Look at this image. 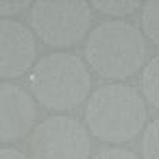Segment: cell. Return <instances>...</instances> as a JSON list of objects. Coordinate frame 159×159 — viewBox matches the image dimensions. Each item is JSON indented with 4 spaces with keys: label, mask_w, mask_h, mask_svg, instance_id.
I'll return each instance as SVG.
<instances>
[{
    "label": "cell",
    "mask_w": 159,
    "mask_h": 159,
    "mask_svg": "<svg viewBox=\"0 0 159 159\" xmlns=\"http://www.w3.org/2000/svg\"><path fill=\"white\" fill-rule=\"evenodd\" d=\"M27 147L31 159H89L91 140L76 118L52 116L33 129Z\"/></svg>",
    "instance_id": "cell-5"
},
{
    "label": "cell",
    "mask_w": 159,
    "mask_h": 159,
    "mask_svg": "<svg viewBox=\"0 0 159 159\" xmlns=\"http://www.w3.org/2000/svg\"><path fill=\"white\" fill-rule=\"evenodd\" d=\"M0 159H30L22 151L12 147H3L0 150Z\"/></svg>",
    "instance_id": "cell-14"
},
{
    "label": "cell",
    "mask_w": 159,
    "mask_h": 159,
    "mask_svg": "<svg viewBox=\"0 0 159 159\" xmlns=\"http://www.w3.org/2000/svg\"><path fill=\"white\" fill-rule=\"evenodd\" d=\"M89 66L113 80L131 78L143 67L147 42L140 29L126 20H107L90 31L84 46Z\"/></svg>",
    "instance_id": "cell-2"
},
{
    "label": "cell",
    "mask_w": 159,
    "mask_h": 159,
    "mask_svg": "<svg viewBox=\"0 0 159 159\" xmlns=\"http://www.w3.org/2000/svg\"><path fill=\"white\" fill-rule=\"evenodd\" d=\"M37 41L27 26L11 18L0 20V76L15 79L22 76L34 64Z\"/></svg>",
    "instance_id": "cell-6"
},
{
    "label": "cell",
    "mask_w": 159,
    "mask_h": 159,
    "mask_svg": "<svg viewBox=\"0 0 159 159\" xmlns=\"http://www.w3.org/2000/svg\"><path fill=\"white\" fill-rule=\"evenodd\" d=\"M90 4L97 11L113 16L131 15L140 7H143L140 2H132V0H120V2L118 0H103V2H91Z\"/></svg>",
    "instance_id": "cell-10"
},
{
    "label": "cell",
    "mask_w": 159,
    "mask_h": 159,
    "mask_svg": "<svg viewBox=\"0 0 159 159\" xmlns=\"http://www.w3.org/2000/svg\"><path fill=\"white\" fill-rule=\"evenodd\" d=\"M33 3L31 2H2L0 3V14L3 16H7V15H14V14H18L23 10H26L27 7H31Z\"/></svg>",
    "instance_id": "cell-13"
},
{
    "label": "cell",
    "mask_w": 159,
    "mask_h": 159,
    "mask_svg": "<svg viewBox=\"0 0 159 159\" xmlns=\"http://www.w3.org/2000/svg\"><path fill=\"white\" fill-rule=\"evenodd\" d=\"M143 159H159V117L147 125L142 137Z\"/></svg>",
    "instance_id": "cell-11"
},
{
    "label": "cell",
    "mask_w": 159,
    "mask_h": 159,
    "mask_svg": "<svg viewBox=\"0 0 159 159\" xmlns=\"http://www.w3.org/2000/svg\"><path fill=\"white\" fill-rule=\"evenodd\" d=\"M29 83L34 98L46 109L57 111L80 106L91 89L87 66L70 52L41 57L30 72Z\"/></svg>",
    "instance_id": "cell-3"
},
{
    "label": "cell",
    "mask_w": 159,
    "mask_h": 159,
    "mask_svg": "<svg viewBox=\"0 0 159 159\" xmlns=\"http://www.w3.org/2000/svg\"><path fill=\"white\" fill-rule=\"evenodd\" d=\"M2 125L0 140L3 144L22 139L33 129L37 120V106L33 97L18 84L3 82L0 84Z\"/></svg>",
    "instance_id": "cell-7"
},
{
    "label": "cell",
    "mask_w": 159,
    "mask_h": 159,
    "mask_svg": "<svg viewBox=\"0 0 159 159\" xmlns=\"http://www.w3.org/2000/svg\"><path fill=\"white\" fill-rule=\"evenodd\" d=\"M142 90L147 101L159 109V55L147 63L142 72Z\"/></svg>",
    "instance_id": "cell-8"
},
{
    "label": "cell",
    "mask_w": 159,
    "mask_h": 159,
    "mask_svg": "<svg viewBox=\"0 0 159 159\" xmlns=\"http://www.w3.org/2000/svg\"><path fill=\"white\" fill-rule=\"evenodd\" d=\"M87 2H34L30 7L31 29L53 48H70L86 37L91 26Z\"/></svg>",
    "instance_id": "cell-4"
},
{
    "label": "cell",
    "mask_w": 159,
    "mask_h": 159,
    "mask_svg": "<svg viewBox=\"0 0 159 159\" xmlns=\"http://www.w3.org/2000/svg\"><path fill=\"white\" fill-rule=\"evenodd\" d=\"M84 118L90 132L106 143H125L143 129L147 109L135 87L111 83L97 89L89 97Z\"/></svg>",
    "instance_id": "cell-1"
},
{
    "label": "cell",
    "mask_w": 159,
    "mask_h": 159,
    "mask_svg": "<svg viewBox=\"0 0 159 159\" xmlns=\"http://www.w3.org/2000/svg\"><path fill=\"white\" fill-rule=\"evenodd\" d=\"M142 29L144 34L159 46V2H147L143 4Z\"/></svg>",
    "instance_id": "cell-9"
},
{
    "label": "cell",
    "mask_w": 159,
    "mask_h": 159,
    "mask_svg": "<svg viewBox=\"0 0 159 159\" xmlns=\"http://www.w3.org/2000/svg\"><path fill=\"white\" fill-rule=\"evenodd\" d=\"M91 159H140L135 152L120 147L103 148L98 151Z\"/></svg>",
    "instance_id": "cell-12"
}]
</instances>
